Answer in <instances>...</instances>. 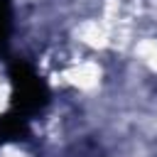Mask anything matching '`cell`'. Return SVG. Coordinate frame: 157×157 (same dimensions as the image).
I'll use <instances>...</instances> for the list:
<instances>
[{
  "label": "cell",
  "mask_w": 157,
  "mask_h": 157,
  "mask_svg": "<svg viewBox=\"0 0 157 157\" xmlns=\"http://www.w3.org/2000/svg\"><path fill=\"white\" fill-rule=\"evenodd\" d=\"M27 132V120L20 118L17 113H5L0 118V145H5L7 140H15V137H22Z\"/></svg>",
  "instance_id": "7a4b0ae2"
},
{
  "label": "cell",
  "mask_w": 157,
  "mask_h": 157,
  "mask_svg": "<svg viewBox=\"0 0 157 157\" xmlns=\"http://www.w3.org/2000/svg\"><path fill=\"white\" fill-rule=\"evenodd\" d=\"M10 37V0H0V49Z\"/></svg>",
  "instance_id": "3957f363"
},
{
  "label": "cell",
  "mask_w": 157,
  "mask_h": 157,
  "mask_svg": "<svg viewBox=\"0 0 157 157\" xmlns=\"http://www.w3.org/2000/svg\"><path fill=\"white\" fill-rule=\"evenodd\" d=\"M10 81H12V113L29 120L37 110H42L49 101L47 83L34 74V69L25 61L10 64Z\"/></svg>",
  "instance_id": "6da1fadb"
}]
</instances>
